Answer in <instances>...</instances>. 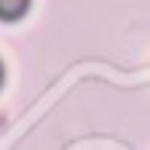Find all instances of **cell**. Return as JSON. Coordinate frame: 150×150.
Returning <instances> with one entry per match:
<instances>
[{
	"instance_id": "1",
	"label": "cell",
	"mask_w": 150,
	"mask_h": 150,
	"mask_svg": "<svg viewBox=\"0 0 150 150\" xmlns=\"http://www.w3.org/2000/svg\"><path fill=\"white\" fill-rule=\"evenodd\" d=\"M28 11V0H0V18L4 21H18Z\"/></svg>"
},
{
	"instance_id": "2",
	"label": "cell",
	"mask_w": 150,
	"mask_h": 150,
	"mask_svg": "<svg viewBox=\"0 0 150 150\" xmlns=\"http://www.w3.org/2000/svg\"><path fill=\"white\" fill-rule=\"evenodd\" d=\"M0 77H4V74H0Z\"/></svg>"
}]
</instances>
